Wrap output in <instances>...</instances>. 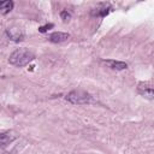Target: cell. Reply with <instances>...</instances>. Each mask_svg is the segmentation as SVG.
<instances>
[{"label":"cell","mask_w":154,"mask_h":154,"mask_svg":"<svg viewBox=\"0 0 154 154\" xmlns=\"http://www.w3.org/2000/svg\"><path fill=\"white\" fill-rule=\"evenodd\" d=\"M111 11H112V6L108 2H100L90 11V16L91 17H105Z\"/></svg>","instance_id":"cell-3"},{"label":"cell","mask_w":154,"mask_h":154,"mask_svg":"<svg viewBox=\"0 0 154 154\" xmlns=\"http://www.w3.org/2000/svg\"><path fill=\"white\" fill-rule=\"evenodd\" d=\"M13 6H14V4H13V1H11V0L1 1V2H0V13H1L2 16L7 14L8 12H11V11H12Z\"/></svg>","instance_id":"cell-9"},{"label":"cell","mask_w":154,"mask_h":154,"mask_svg":"<svg viewBox=\"0 0 154 154\" xmlns=\"http://www.w3.org/2000/svg\"><path fill=\"white\" fill-rule=\"evenodd\" d=\"M6 35L11 41L14 42H19L24 38V32L19 29V28H7L6 29Z\"/></svg>","instance_id":"cell-4"},{"label":"cell","mask_w":154,"mask_h":154,"mask_svg":"<svg viewBox=\"0 0 154 154\" xmlns=\"http://www.w3.org/2000/svg\"><path fill=\"white\" fill-rule=\"evenodd\" d=\"M51 28H53V24H46V25H43V26H40V28H38V31H40V32H46V31L49 30Z\"/></svg>","instance_id":"cell-11"},{"label":"cell","mask_w":154,"mask_h":154,"mask_svg":"<svg viewBox=\"0 0 154 154\" xmlns=\"http://www.w3.org/2000/svg\"><path fill=\"white\" fill-rule=\"evenodd\" d=\"M103 63L112 70H117V71H122V70H125L128 67V64L124 63V61H118V60H103Z\"/></svg>","instance_id":"cell-8"},{"label":"cell","mask_w":154,"mask_h":154,"mask_svg":"<svg viewBox=\"0 0 154 154\" xmlns=\"http://www.w3.org/2000/svg\"><path fill=\"white\" fill-rule=\"evenodd\" d=\"M65 99L73 105H87V103L94 102V99L89 93H87L84 90H79V89L70 91L65 96Z\"/></svg>","instance_id":"cell-2"},{"label":"cell","mask_w":154,"mask_h":154,"mask_svg":"<svg viewBox=\"0 0 154 154\" xmlns=\"http://www.w3.org/2000/svg\"><path fill=\"white\" fill-rule=\"evenodd\" d=\"M18 137V135L14 132V131H6V132H2L1 136H0V140H1V147L5 148L6 146H8L11 142H13L16 138Z\"/></svg>","instance_id":"cell-6"},{"label":"cell","mask_w":154,"mask_h":154,"mask_svg":"<svg viewBox=\"0 0 154 154\" xmlns=\"http://www.w3.org/2000/svg\"><path fill=\"white\" fill-rule=\"evenodd\" d=\"M70 38V34L67 32H63V31H55L53 34L49 35L48 40L52 42V43H61V42H65Z\"/></svg>","instance_id":"cell-5"},{"label":"cell","mask_w":154,"mask_h":154,"mask_svg":"<svg viewBox=\"0 0 154 154\" xmlns=\"http://www.w3.org/2000/svg\"><path fill=\"white\" fill-rule=\"evenodd\" d=\"M34 59H35L34 52L23 47V48H18L11 53V55L8 58V63L13 66L23 67V66L28 65L29 63H31Z\"/></svg>","instance_id":"cell-1"},{"label":"cell","mask_w":154,"mask_h":154,"mask_svg":"<svg viewBox=\"0 0 154 154\" xmlns=\"http://www.w3.org/2000/svg\"><path fill=\"white\" fill-rule=\"evenodd\" d=\"M137 91H138V94H141L143 97L149 99V100H154V88H153V87L140 84L138 88H137Z\"/></svg>","instance_id":"cell-7"},{"label":"cell","mask_w":154,"mask_h":154,"mask_svg":"<svg viewBox=\"0 0 154 154\" xmlns=\"http://www.w3.org/2000/svg\"><path fill=\"white\" fill-rule=\"evenodd\" d=\"M60 17H61V19H63L64 22H67V20H70V18H71V13H70L67 10H63V11L60 12Z\"/></svg>","instance_id":"cell-10"}]
</instances>
